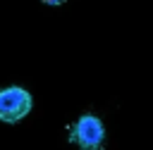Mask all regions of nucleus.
Returning <instances> with one entry per match:
<instances>
[{"label":"nucleus","instance_id":"obj_1","mask_svg":"<svg viewBox=\"0 0 153 150\" xmlns=\"http://www.w3.org/2000/svg\"><path fill=\"white\" fill-rule=\"evenodd\" d=\"M69 140L79 150H103L105 145V126L100 117L86 112L69 126Z\"/></svg>","mask_w":153,"mask_h":150},{"label":"nucleus","instance_id":"obj_2","mask_svg":"<svg viewBox=\"0 0 153 150\" xmlns=\"http://www.w3.org/2000/svg\"><path fill=\"white\" fill-rule=\"evenodd\" d=\"M33 107V98L22 86H7L0 90V121L17 124L22 121Z\"/></svg>","mask_w":153,"mask_h":150},{"label":"nucleus","instance_id":"obj_3","mask_svg":"<svg viewBox=\"0 0 153 150\" xmlns=\"http://www.w3.org/2000/svg\"><path fill=\"white\" fill-rule=\"evenodd\" d=\"M45 5H53V7H57V5H65L67 0H43Z\"/></svg>","mask_w":153,"mask_h":150}]
</instances>
